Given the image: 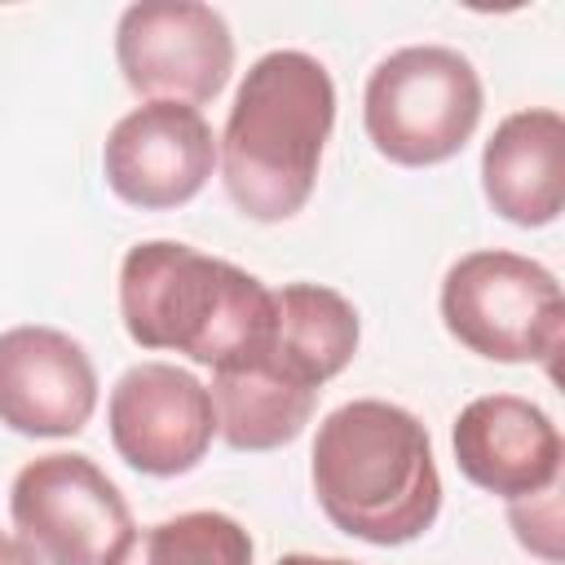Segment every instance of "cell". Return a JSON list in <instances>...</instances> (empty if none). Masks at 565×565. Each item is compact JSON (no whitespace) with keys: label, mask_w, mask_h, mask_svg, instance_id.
<instances>
[{"label":"cell","mask_w":565,"mask_h":565,"mask_svg":"<svg viewBox=\"0 0 565 565\" xmlns=\"http://www.w3.org/2000/svg\"><path fill=\"white\" fill-rule=\"evenodd\" d=\"M331 128L335 84L313 53L274 49L256 57L216 137L230 203L260 225L291 221L318 185Z\"/></svg>","instance_id":"obj_1"},{"label":"cell","mask_w":565,"mask_h":565,"mask_svg":"<svg viewBox=\"0 0 565 565\" xmlns=\"http://www.w3.org/2000/svg\"><path fill=\"white\" fill-rule=\"evenodd\" d=\"M309 477L327 521L375 547L415 543L441 512L433 437L384 397H353L318 424Z\"/></svg>","instance_id":"obj_2"},{"label":"cell","mask_w":565,"mask_h":565,"mask_svg":"<svg viewBox=\"0 0 565 565\" xmlns=\"http://www.w3.org/2000/svg\"><path fill=\"white\" fill-rule=\"evenodd\" d=\"M119 318L141 349L185 353L225 371L260 358L274 331V291L190 243L150 238L119 265Z\"/></svg>","instance_id":"obj_3"},{"label":"cell","mask_w":565,"mask_h":565,"mask_svg":"<svg viewBox=\"0 0 565 565\" xmlns=\"http://www.w3.org/2000/svg\"><path fill=\"white\" fill-rule=\"evenodd\" d=\"M481 106V75L459 49L406 44L366 75L362 124L388 163L433 168L472 141Z\"/></svg>","instance_id":"obj_4"},{"label":"cell","mask_w":565,"mask_h":565,"mask_svg":"<svg viewBox=\"0 0 565 565\" xmlns=\"http://www.w3.org/2000/svg\"><path fill=\"white\" fill-rule=\"evenodd\" d=\"M446 331L486 362H539L556 371L565 349V296L547 265L481 247L441 278Z\"/></svg>","instance_id":"obj_5"},{"label":"cell","mask_w":565,"mask_h":565,"mask_svg":"<svg viewBox=\"0 0 565 565\" xmlns=\"http://www.w3.org/2000/svg\"><path fill=\"white\" fill-rule=\"evenodd\" d=\"M9 516L35 565H115L132 543V508L88 455H40L9 486Z\"/></svg>","instance_id":"obj_6"},{"label":"cell","mask_w":565,"mask_h":565,"mask_svg":"<svg viewBox=\"0 0 565 565\" xmlns=\"http://www.w3.org/2000/svg\"><path fill=\"white\" fill-rule=\"evenodd\" d=\"M115 62L124 84L146 102L203 106L234 71L230 22L199 0H141L119 13Z\"/></svg>","instance_id":"obj_7"},{"label":"cell","mask_w":565,"mask_h":565,"mask_svg":"<svg viewBox=\"0 0 565 565\" xmlns=\"http://www.w3.org/2000/svg\"><path fill=\"white\" fill-rule=\"evenodd\" d=\"M106 424L119 459L146 477H181L199 468L216 437L207 384L172 362L128 366L110 388Z\"/></svg>","instance_id":"obj_8"},{"label":"cell","mask_w":565,"mask_h":565,"mask_svg":"<svg viewBox=\"0 0 565 565\" xmlns=\"http://www.w3.org/2000/svg\"><path fill=\"white\" fill-rule=\"evenodd\" d=\"M216 168V137L203 110L177 102H146L128 110L102 146L106 185L141 212L190 203Z\"/></svg>","instance_id":"obj_9"},{"label":"cell","mask_w":565,"mask_h":565,"mask_svg":"<svg viewBox=\"0 0 565 565\" xmlns=\"http://www.w3.org/2000/svg\"><path fill=\"white\" fill-rule=\"evenodd\" d=\"M97 411V371L57 327L0 331V424L22 437H75Z\"/></svg>","instance_id":"obj_10"},{"label":"cell","mask_w":565,"mask_h":565,"mask_svg":"<svg viewBox=\"0 0 565 565\" xmlns=\"http://www.w3.org/2000/svg\"><path fill=\"white\" fill-rule=\"evenodd\" d=\"M455 463L459 472L499 494V499H530L561 481V428L543 406L516 393H486L472 397L455 419Z\"/></svg>","instance_id":"obj_11"},{"label":"cell","mask_w":565,"mask_h":565,"mask_svg":"<svg viewBox=\"0 0 565 565\" xmlns=\"http://www.w3.org/2000/svg\"><path fill=\"white\" fill-rule=\"evenodd\" d=\"M481 190L490 207L521 225H552L565 207V119L552 106L512 110L481 150Z\"/></svg>","instance_id":"obj_12"},{"label":"cell","mask_w":565,"mask_h":565,"mask_svg":"<svg viewBox=\"0 0 565 565\" xmlns=\"http://www.w3.org/2000/svg\"><path fill=\"white\" fill-rule=\"evenodd\" d=\"M358 309L322 282H287L274 291V331L260 353L278 375L322 393L358 353Z\"/></svg>","instance_id":"obj_13"},{"label":"cell","mask_w":565,"mask_h":565,"mask_svg":"<svg viewBox=\"0 0 565 565\" xmlns=\"http://www.w3.org/2000/svg\"><path fill=\"white\" fill-rule=\"evenodd\" d=\"M207 393L216 411V433L234 450H278L296 441L318 406L313 388L278 375L265 358L212 371Z\"/></svg>","instance_id":"obj_14"},{"label":"cell","mask_w":565,"mask_h":565,"mask_svg":"<svg viewBox=\"0 0 565 565\" xmlns=\"http://www.w3.org/2000/svg\"><path fill=\"white\" fill-rule=\"evenodd\" d=\"M252 534L225 512H181L132 534L115 565H252Z\"/></svg>","instance_id":"obj_15"},{"label":"cell","mask_w":565,"mask_h":565,"mask_svg":"<svg viewBox=\"0 0 565 565\" xmlns=\"http://www.w3.org/2000/svg\"><path fill=\"white\" fill-rule=\"evenodd\" d=\"M508 521L516 530V543L543 561H561V534H565V521H561V481L530 494V499H512L508 503Z\"/></svg>","instance_id":"obj_16"},{"label":"cell","mask_w":565,"mask_h":565,"mask_svg":"<svg viewBox=\"0 0 565 565\" xmlns=\"http://www.w3.org/2000/svg\"><path fill=\"white\" fill-rule=\"evenodd\" d=\"M0 565H35V556L22 547V539L0 534Z\"/></svg>","instance_id":"obj_17"},{"label":"cell","mask_w":565,"mask_h":565,"mask_svg":"<svg viewBox=\"0 0 565 565\" xmlns=\"http://www.w3.org/2000/svg\"><path fill=\"white\" fill-rule=\"evenodd\" d=\"M274 565H358V561H344V556H309V552H287V556H278Z\"/></svg>","instance_id":"obj_18"}]
</instances>
